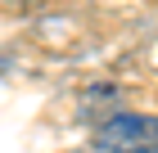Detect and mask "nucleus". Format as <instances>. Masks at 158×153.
Instances as JSON below:
<instances>
[{
	"instance_id": "nucleus-1",
	"label": "nucleus",
	"mask_w": 158,
	"mask_h": 153,
	"mask_svg": "<svg viewBox=\"0 0 158 153\" xmlns=\"http://www.w3.org/2000/svg\"><path fill=\"white\" fill-rule=\"evenodd\" d=\"M95 153H158V117L118 113L95 131Z\"/></svg>"
}]
</instances>
